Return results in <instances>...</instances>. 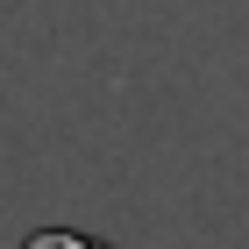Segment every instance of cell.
<instances>
[{
	"label": "cell",
	"instance_id": "obj_1",
	"mask_svg": "<svg viewBox=\"0 0 249 249\" xmlns=\"http://www.w3.org/2000/svg\"><path fill=\"white\" fill-rule=\"evenodd\" d=\"M21 249H114V242H100V235H78V228H43V235H29Z\"/></svg>",
	"mask_w": 249,
	"mask_h": 249
}]
</instances>
